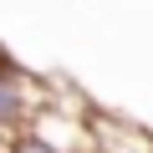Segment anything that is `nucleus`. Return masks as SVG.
<instances>
[{
  "mask_svg": "<svg viewBox=\"0 0 153 153\" xmlns=\"http://www.w3.org/2000/svg\"><path fill=\"white\" fill-rule=\"evenodd\" d=\"M0 153H61V148H51L41 133H31V128H26V133H16V138L0 148Z\"/></svg>",
  "mask_w": 153,
  "mask_h": 153,
  "instance_id": "7ed1b4c3",
  "label": "nucleus"
},
{
  "mask_svg": "<svg viewBox=\"0 0 153 153\" xmlns=\"http://www.w3.org/2000/svg\"><path fill=\"white\" fill-rule=\"evenodd\" d=\"M41 102H46V87L36 82L31 71H21L16 61L0 56V148H5L16 133L31 128V117H36Z\"/></svg>",
  "mask_w": 153,
  "mask_h": 153,
  "instance_id": "f257e3e1",
  "label": "nucleus"
},
{
  "mask_svg": "<svg viewBox=\"0 0 153 153\" xmlns=\"http://www.w3.org/2000/svg\"><path fill=\"white\" fill-rule=\"evenodd\" d=\"M92 123V153H153V133L117 123V117H87Z\"/></svg>",
  "mask_w": 153,
  "mask_h": 153,
  "instance_id": "f03ea898",
  "label": "nucleus"
}]
</instances>
